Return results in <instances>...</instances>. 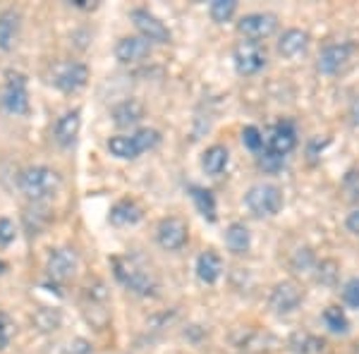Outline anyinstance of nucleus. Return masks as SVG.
<instances>
[{"mask_svg": "<svg viewBox=\"0 0 359 354\" xmlns=\"http://www.w3.org/2000/svg\"><path fill=\"white\" fill-rule=\"evenodd\" d=\"M74 8H79V10H96L98 8V3H94V5H89V0H74Z\"/></svg>", "mask_w": 359, "mask_h": 354, "instance_id": "ea45409f", "label": "nucleus"}, {"mask_svg": "<svg viewBox=\"0 0 359 354\" xmlns=\"http://www.w3.org/2000/svg\"><path fill=\"white\" fill-rule=\"evenodd\" d=\"M285 156L276 154V151H271L266 147L262 154H259V168H262L264 172H269V175H276V172H280L283 168H285Z\"/></svg>", "mask_w": 359, "mask_h": 354, "instance_id": "c85d7f7f", "label": "nucleus"}, {"mask_svg": "<svg viewBox=\"0 0 359 354\" xmlns=\"http://www.w3.org/2000/svg\"><path fill=\"white\" fill-rule=\"evenodd\" d=\"M113 275L127 292L137 297H156L158 294V280L149 266H144L137 257H113Z\"/></svg>", "mask_w": 359, "mask_h": 354, "instance_id": "f257e3e1", "label": "nucleus"}, {"mask_svg": "<svg viewBox=\"0 0 359 354\" xmlns=\"http://www.w3.org/2000/svg\"><path fill=\"white\" fill-rule=\"evenodd\" d=\"M130 20L139 32V36L147 39L149 43H170L172 41L170 29H168L154 13H149L147 8H135L130 13Z\"/></svg>", "mask_w": 359, "mask_h": 354, "instance_id": "6e6552de", "label": "nucleus"}, {"mask_svg": "<svg viewBox=\"0 0 359 354\" xmlns=\"http://www.w3.org/2000/svg\"><path fill=\"white\" fill-rule=\"evenodd\" d=\"M230 163V151L223 144H213L201 154V168H204L206 175L211 177H221L225 172V168Z\"/></svg>", "mask_w": 359, "mask_h": 354, "instance_id": "aec40b11", "label": "nucleus"}, {"mask_svg": "<svg viewBox=\"0 0 359 354\" xmlns=\"http://www.w3.org/2000/svg\"><path fill=\"white\" fill-rule=\"evenodd\" d=\"M189 196L194 201V208L201 218H206L208 223H216L218 218V204H216V196H213L211 189L199 187V184H192L189 187Z\"/></svg>", "mask_w": 359, "mask_h": 354, "instance_id": "4be33fe9", "label": "nucleus"}, {"mask_svg": "<svg viewBox=\"0 0 359 354\" xmlns=\"http://www.w3.org/2000/svg\"><path fill=\"white\" fill-rule=\"evenodd\" d=\"M89 67L79 60H62L50 72V84L62 94H77L89 84Z\"/></svg>", "mask_w": 359, "mask_h": 354, "instance_id": "39448f33", "label": "nucleus"}, {"mask_svg": "<svg viewBox=\"0 0 359 354\" xmlns=\"http://www.w3.org/2000/svg\"><path fill=\"white\" fill-rule=\"evenodd\" d=\"M278 29V17L273 13H249L237 22V32L247 39V41H259L269 39Z\"/></svg>", "mask_w": 359, "mask_h": 354, "instance_id": "9b49d317", "label": "nucleus"}, {"mask_svg": "<svg viewBox=\"0 0 359 354\" xmlns=\"http://www.w3.org/2000/svg\"><path fill=\"white\" fill-rule=\"evenodd\" d=\"M156 242L165 252H180L189 242V225L177 216H165L156 225Z\"/></svg>", "mask_w": 359, "mask_h": 354, "instance_id": "0eeeda50", "label": "nucleus"}, {"mask_svg": "<svg viewBox=\"0 0 359 354\" xmlns=\"http://www.w3.org/2000/svg\"><path fill=\"white\" fill-rule=\"evenodd\" d=\"M343 299H345L347 306H352V309H359V278H352V280L345 282Z\"/></svg>", "mask_w": 359, "mask_h": 354, "instance_id": "72a5a7b5", "label": "nucleus"}, {"mask_svg": "<svg viewBox=\"0 0 359 354\" xmlns=\"http://www.w3.org/2000/svg\"><path fill=\"white\" fill-rule=\"evenodd\" d=\"M352 53H355V46L352 43H328L321 48V53L316 57V69L326 77H333L340 69H345L347 62L352 60Z\"/></svg>", "mask_w": 359, "mask_h": 354, "instance_id": "9d476101", "label": "nucleus"}, {"mask_svg": "<svg viewBox=\"0 0 359 354\" xmlns=\"http://www.w3.org/2000/svg\"><path fill=\"white\" fill-rule=\"evenodd\" d=\"M17 237V228L10 218L0 216V247H10Z\"/></svg>", "mask_w": 359, "mask_h": 354, "instance_id": "2f4dec72", "label": "nucleus"}, {"mask_svg": "<svg viewBox=\"0 0 359 354\" xmlns=\"http://www.w3.org/2000/svg\"><path fill=\"white\" fill-rule=\"evenodd\" d=\"M345 228L350 230L352 235H359V208H355V211L345 218Z\"/></svg>", "mask_w": 359, "mask_h": 354, "instance_id": "e433bc0d", "label": "nucleus"}, {"mask_svg": "<svg viewBox=\"0 0 359 354\" xmlns=\"http://www.w3.org/2000/svg\"><path fill=\"white\" fill-rule=\"evenodd\" d=\"M335 278H338V264L335 261H321V266H318V280L323 285H333Z\"/></svg>", "mask_w": 359, "mask_h": 354, "instance_id": "f704fd0d", "label": "nucleus"}, {"mask_svg": "<svg viewBox=\"0 0 359 354\" xmlns=\"http://www.w3.org/2000/svg\"><path fill=\"white\" fill-rule=\"evenodd\" d=\"M79 130H82V110L79 108L65 110V113L55 120V127H53L55 144L60 149H72L79 137Z\"/></svg>", "mask_w": 359, "mask_h": 354, "instance_id": "ddd939ff", "label": "nucleus"}, {"mask_svg": "<svg viewBox=\"0 0 359 354\" xmlns=\"http://www.w3.org/2000/svg\"><path fill=\"white\" fill-rule=\"evenodd\" d=\"M297 142H299L297 127H294L292 120H280V123H276L273 132L269 137V149L287 158V154H292Z\"/></svg>", "mask_w": 359, "mask_h": 354, "instance_id": "2eb2a0df", "label": "nucleus"}, {"mask_svg": "<svg viewBox=\"0 0 359 354\" xmlns=\"http://www.w3.org/2000/svg\"><path fill=\"white\" fill-rule=\"evenodd\" d=\"M323 323L326 328L335 335H347L350 333V321H347V313L340 309V306H328L323 311Z\"/></svg>", "mask_w": 359, "mask_h": 354, "instance_id": "a878e982", "label": "nucleus"}, {"mask_svg": "<svg viewBox=\"0 0 359 354\" xmlns=\"http://www.w3.org/2000/svg\"><path fill=\"white\" fill-rule=\"evenodd\" d=\"M221 275H223V259L213 249L201 252L199 259H196V278L204 285H216L221 280Z\"/></svg>", "mask_w": 359, "mask_h": 354, "instance_id": "a211bd4d", "label": "nucleus"}, {"mask_svg": "<svg viewBox=\"0 0 359 354\" xmlns=\"http://www.w3.org/2000/svg\"><path fill=\"white\" fill-rule=\"evenodd\" d=\"M245 206L257 218H273L283 208V189L273 182H257L247 189Z\"/></svg>", "mask_w": 359, "mask_h": 354, "instance_id": "7ed1b4c3", "label": "nucleus"}, {"mask_svg": "<svg viewBox=\"0 0 359 354\" xmlns=\"http://www.w3.org/2000/svg\"><path fill=\"white\" fill-rule=\"evenodd\" d=\"M132 139H135L139 154H147V151H151L161 144V132L154 130V127H139L135 135H132Z\"/></svg>", "mask_w": 359, "mask_h": 354, "instance_id": "cd10ccee", "label": "nucleus"}, {"mask_svg": "<svg viewBox=\"0 0 359 354\" xmlns=\"http://www.w3.org/2000/svg\"><path fill=\"white\" fill-rule=\"evenodd\" d=\"M0 108L8 115H27L32 103H29V89H27V74L20 69H8L5 72V84L0 91Z\"/></svg>", "mask_w": 359, "mask_h": 354, "instance_id": "20e7f679", "label": "nucleus"}, {"mask_svg": "<svg viewBox=\"0 0 359 354\" xmlns=\"http://www.w3.org/2000/svg\"><path fill=\"white\" fill-rule=\"evenodd\" d=\"M77 268H79V252L74 247H55L48 252V259H46V273H48V278H53L57 282H65L69 278H74Z\"/></svg>", "mask_w": 359, "mask_h": 354, "instance_id": "1a4fd4ad", "label": "nucleus"}, {"mask_svg": "<svg viewBox=\"0 0 359 354\" xmlns=\"http://www.w3.org/2000/svg\"><path fill=\"white\" fill-rule=\"evenodd\" d=\"M13 340V321L5 311H0V352H5Z\"/></svg>", "mask_w": 359, "mask_h": 354, "instance_id": "473e14b6", "label": "nucleus"}, {"mask_svg": "<svg viewBox=\"0 0 359 354\" xmlns=\"http://www.w3.org/2000/svg\"><path fill=\"white\" fill-rule=\"evenodd\" d=\"M350 123L359 127V96L352 101V106H350Z\"/></svg>", "mask_w": 359, "mask_h": 354, "instance_id": "4c0bfd02", "label": "nucleus"}, {"mask_svg": "<svg viewBox=\"0 0 359 354\" xmlns=\"http://www.w3.org/2000/svg\"><path fill=\"white\" fill-rule=\"evenodd\" d=\"M311 261H314V257H311L309 249H299V252L294 254V259H292V266L297 271H306L311 266Z\"/></svg>", "mask_w": 359, "mask_h": 354, "instance_id": "c9c22d12", "label": "nucleus"}, {"mask_svg": "<svg viewBox=\"0 0 359 354\" xmlns=\"http://www.w3.org/2000/svg\"><path fill=\"white\" fill-rule=\"evenodd\" d=\"M302 287L297 285V282L292 280H283L278 282V285L271 290V297H269V304L273 313L278 316H287V313H292L297 309L299 304H302Z\"/></svg>", "mask_w": 359, "mask_h": 354, "instance_id": "f8f14e48", "label": "nucleus"}, {"mask_svg": "<svg viewBox=\"0 0 359 354\" xmlns=\"http://www.w3.org/2000/svg\"><path fill=\"white\" fill-rule=\"evenodd\" d=\"M237 13V3L235 0H213L211 5H208V15H211V20L216 22V25H225V22H230Z\"/></svg>", "mask_w": 359, "mask_h": 354, "instance_id": "bb28decb", "label": "nucleus"}, {"mask_svg": "<svg viewBox=\"0 0 359 354\" xmlns=\"http://www.w3.org/2000/svg\"><path fill=\"white\" fill-rule=\"evenodd\" d=\"M242 144H245V149H249L252 154H262L264 151V135L259 127L254 125H247L245 130H242Z\"/></svg>", "mask_w": 359, "mask_h": 354, "instance_id": "7c9ffc66", "label": "nucleus"}, {"mask_svg": "<svg viewBox=\"0 0 359 354\" xmlns=\"http://www.w3.org/2000/svg\"><path fill=\"white\" fill-rule=\"evenodd\" d=\"M142 218H144V208L139 206V201L130 199V196L115 201L111 206V213H108V220H111V225H115V228H130V225L142 223Z\"/></svg>", "mask_w": 359, "mask_h": 354, "instance_id": "dca6fc26", "label": "nucleus"}, {"mask_svg": "<svg viewBox=\"0 0 359 354\" xmlns=\"http://www.w3.org/2000/svg\"><path fill=\"white\" fill-rule=\"evenodd\" d=\"M309 34L302 32V29H287V32L280 34L278 39V53L287 60H294V57H302L306 50H309Z\"/></svg>", "mask_w": 359, "mask_h": 354, "instance_id": "f3484780", "label": "nucleus"}, {"mask_svg": "<svg viewBox=\"0 0 359 354\" xmlns=\"http://www.w3.org/2000/svg\"><path fill=\"white\" fill-rule=\"evenodd\" d=\"M328 142H318V139H314V142L309 144V156L311 158H316V151H323V147H326Z\"/></svg>", "mask_w": 359, "mask_h": 354, "instance_id": "58836bf2", "label": "nucleus"}, {"mask_svg": "<svg viewBox=\"0 0 359 354\" xmlns=\"http://www.w3.org/2000/svg\"><path fill=\"white\" fill-rule=\"evenodd\" d=\"M62 184V177L50 165H27L17 177V187L34 204L53 199Z\"/></svg>", "mask_w": 359, "mask_h": 354, "instance_id": "f03ea898", "label": "nucleus"}, {"mask_svg": "<svg viewBox=\"0 0 359 354\" xmlns=\"http://www.w3.org/2000/svg\"><path fill=\"white\" fill-rule=\"evenodd\" d=\"M340 187H343V194H345L347 201L359 204V170H357V168H352V170L345 172L343 184H340Z\"/></svg>", "mask_w": 359, "mask_h": 354, "instance_id": "c756f323", "label": "nucleus"}, {"mask_svg": "<svg viewBox=\"0 0 359 354\" xmlns=\"http://www.w3.org/2000/svg\"><path fill=\"white\" fill-rule=\"evenodd\" d=\"M151 55V43L147 39H142L139 34H132V36H123L118 43H115V57L123 65H137L144 57Z\"/></svg>", "mask_w": 359, "mask_h": 354, "instance_id": "4468645a", "label": "nucleus"}, {"mask_svg": "<svg viewBox=\"0 0 359 354\" xmlns=\"http://www.w3.org/2000/svg\"><path fill=\"white\" fill-rule=\"evenodd\" d=\"M111 118L115 127H135L144 120V106L137 98H127V101H120L118 106H113Z\"/></svg>", "mask_w": 359, "mask_h": 354, "instance_id": "6ab92c4d", "label": "nucleus"}, {"mask_svg": "<svg viewBox=\"0 0 359 354\" xmlns=\"http://www.w3.org/2000/svg\"><path fill=\"white\" fill-rule=\"evenodd\" d=\"M323 347H326V342L321 338H316V335L306 333V330H297V333H292L290 340H287V350L294 354H318V352H323Z\"/></svg>", "mask_w": 359, "mask_h": 354, "instance_id": "b1692460", "label": "nucleus"}, {"mask_svg": "<svg viewBox=\"0 0 359 354\" xmlns=\"http://www.w3.org/2000/svg\"><path fill=\"white\" fill-rule=\"evenodd\" d=\"M5 271H8V264H5V261L3 259H0V275H3V273Z\"/></svg>", "mask_w": 359, "mask_h": 354, "instance_id": "a19ab883", "label": "nucleus"}, {"mask_svg": "<svg viewBox=\"0 0 359 354\" xmlns=\"http://www.w3.org/2000/svg\"><path fill=\"white\" fill-rule=\"evenodd\" d=\"M22 27V15L20 10L8 8L0 13V50H10L15 46V39L20 34Z\"/></svg>", "mask_w": 359, "mask_h": 354, "instance_id": "412c9836", "label": "nucleus"}, {"mask_svg": "<svg viewBox=\"0 0 359 354\" xmlns=\"http://www.w3.org/2000/svg\"><path fill=\"white\" fill-rule=\"evenodd\" d=\"M225 245L233 254H247L252 247V232L245 223H230L225 230Z\"/></svg>", "mask_w": 359, "mask_h": 354, "instance_id": "5701e85b", "label": "nucleus"}, {"mask_svg": "<svg viewBox=\"0 0 359 354\" xmlns=\"http://www.w3.org/2000/svg\"><path fill=\"white\" fill-rule=\"evenodd\" d=\"M108 151H111V156H115V158L120 161H135L139 158V149L135 144V139H132V135H115L108 139Z\"/></svg>", "mask_w": 359, "mask_h": 354, "instance_id": "393cba45", "label": "nucleus"}, {"mask_svg": "<svg viewBox=\"0 0 359 354\" xmlns=\"http://www.w3.org/2000/svg\"><path fill=\"white\" fill-rule=\"evenodd\" d=\"M233 62L237 74L242 77H254L262 69L269 65V53H266V46L259 41H240L233 50Z\"/></svg>", "mask_w": 359, "mask_h": 354, "instance_id": "423d86ee", "label": "nucleus"}]
</instances>
